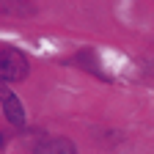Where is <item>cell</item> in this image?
<instances>
[{
  "instance_id": "2",
  "label": "cell",
  "mask_w": 154,
  "mask_h": 154,
  "mask_svg": "<svg viewBox=\"0 0 154 154\" xmlns=\"http://www.w3.org/2000/svg\"><path fill=\"white\" fill-rule=\"evenodd\" d=\"M36 154H77V149L69 138H44L36 146Z\"/></svg>"
},
{
  "instance_id": "4",
  "label": "cell",
  "mask_w": 154,
  "mask_h": 154,
  "mask_svg": "<svg viewBox=\"0 0 154 154\" xmlns=\"http://www.w3.org/2000/svg\"><path fill=\"white\" fill-rule=\"evenodd\" d=\"M8 96H11V91H8L6 80H0V99H8Z\"/></svg>"
},
{
  "instance_id": "1",
  "label": "cell",
  "mask_w": 154,
  "mask_h": 154,
  "mask_svg": "<svg viewBox=\"0 0 154 154\" xmlns=\"http://www.w3.org/2000/svg\"><path fill=\"white\" fill-rule=\"evenodd\" d=\"M28 74V58L19 50H0V80L17 83Z\"/></svg>"
},
{
  "instance_id": "3",
  "label": "cell",
  "mask_w": 154,
  "mask_h": 154,
  "mask_svg": "<svg viewBox=\"0 0 154 154\" xmlns=\"http://www.w3.org/2000/svg\"><path fill=\"white\" fill-rule=\"evenodd\" d=\"M3 113H6V119L11 124H17V127L25 124V107H22V102H19L14 94L8 96V99H3Z\"/></svg>"
},
{
  "instance_id": "5",
  "label": "cell",
  "mask_w": 154,
  "mask_h": 154,
  "mask_svg": "<svg viewBox=\"0 0 154 154\" xmlns=\"http://www.w3.org/2000/svg\"><path fill=\"white\" fill-rule=\"evenodd\" d=\"M0 146H3V138H0Z\"/></svg>"
}]
</instances>
